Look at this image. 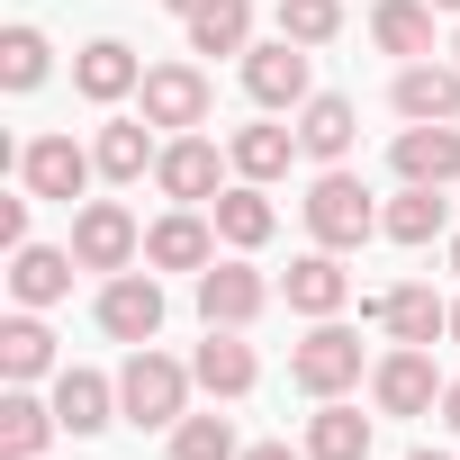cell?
<instances>
[{
    "mask_svg": "<svg viewBox=\"0 0 460 460\" xmlns=\"http://www.w3.org/2000/svg\"><path fill=\"white\" fill-rule=\"evenodd\" d=\"M190 388H199V370H181L172 352L136 343L127 370H118V415H127L136 433H172V424L190 415Z\"/></svg>",
    "mask_w": 460,
    "mask_h": 460,
    "instance_id": "obj_1",
    "label": "cell"
},
{
    "mask_svg": "<svg viewBox=\"0 0 460 460\" xmlns=\"http://www.w3.org/2000/svg\"><path fill=\"white\" fill-rule=\"evenodd\" d=\"M307 235H316L325 253H361V244L379 235L370 181H352L343 163H325V172H316V190H307Z\"/></svg>",
    "mask_w": 460,
    "mask_h": 460,
    "instance_id": "obj_2",
    "label": "cell"
},
{
    "mask_svg": "<svg viewBox=\"0 0 460 460\" xmlns=\"http://www.w3.org/2000/svg\"><path fill=\"white\" fill-rule=\"evenodd\" d=\"M289 388H307V397H343V388H361V334L334 325V316H316V334L289 352Z\"/></svg>",
    "mask_w": 460,
    "mask_h": 460,
    "instance_id": "obj_3",
    "label": "cell"
},
{
    "mask_svg": "<svg viewBox=\"0 0 460 460\" xmlns=\"http://www.w3.org/2000/svg\"><path fill=\"white\" fill-rule=\"evenodd\" d=\"M136 253H145V226L118 199H82L73 208V262L82 271H136Z\"/></svg>",
    "mask_w": 460,
    "mask_h": 460,
    "instance_id": "obj_4",
    "label": "cell"
},
{
    "mask_svg": "<svg viewBox=\"0 0 460 460\" xmlns=\"http://www.w3.org/2000/svg\"><path fill=\"white\" fill-rule=\"evenodd\" d=\"M442 370H433V352L424 343H397V352H379L370 361V397H379V415H433L442 406Z\"/></svg>",
    "mask_w": 460,
    "mask_h": 460,
    "instance_id": "obj_5",
    "label": "cell"
},
{
    "mask_svg": "<svg viewBox=\"0 0 460 460\" xmlns=\"http://www.w3.org/2000/svg\"><path fill=\"white\" fill-rule=\"evenodd\" d=\"M226 163H235V154H217V145L190 127V136H172V145H163V163H154V190H163L172 208H208V199L226 190Z\"/></svg>",
    "mask_w": 460,
    "mask_h": 460,
    "instance_id": "obj_6",
    "label": "cell"
},
{
    "mask_svg": "<svg viewBox=\"0 0 460 460\" xmlns=\"http://www.w3.org/2000/svg\"><path fill=\"white\" fill-rule=\"evenodd\" d=\"M136 100H145V127H172V136L208 127V109H217V91H208V73H199V64H154Z\"/></svg>",
    "mask_w": 460,
    "mask_h": 460,
    "instance_id": "obj_7",
    "label": "cell"
},
{
    "mask_svg": "<svg viewBox=\"0 0 460 460\" xmlns=\"http://www.w3.org/2000/svg\"><path fill=\"white\" fill-rule=\"evenodd\" d=\"M91 172H100V154L91 145H73V136H37V145H19V190H37V199H82L91 190Z\"/></svg>",
    "mask_w": 460,
    "mask_h": 460,
    "instance_id": "obj_8",
    "label": "cell"
},
{
    "mask_svg": "<svg viewBox=\"0 0 460 460\" xmlns=\"http://www.w3.org/2000/svg\"><path fill=\"white\" fill-rule=\"evenodd\" d=\"M100 334L109 343H154L163 334V280L154 271H109L100 280Z\"/></svg>",
    "mask_w": 460,
    "mask_h": 460,
    "instance_id": "obj_9",
    "label": "cell"
},
{
    "mask_svg": "<svg viewBox=\"0 0 460 460\" xmlns=\"http://www.w3.org/2000/svg\"><path fill=\"white\" fill-rule=\"evenodd\" d=\"M244 91H253V109H271V118L307 109V100H316V91H307V46H289V37L253 46V55H244Z\"/></svg>",
    "mask_w": 460,
    "mask_h": 460,
    "instance_id": "obj_10",
    "label": "cell"
},
{
    "mask_svg": "<svg viewBox=\"0 0 460 460\" xmlns=\"http://www.w3.org/2000/svg\"><path fill=\"white\" fill-rule=\"evenodd\" d=\"M208 217H217V244H235V253H262V244L280 235V208H271L262 181H226V190L208 199Z\"/></svg>",
    "mask_w": 460,
    "mask_h": 460,
    "instance_id": "obj_11",
    "label": "cell"
},
{
    "mask_svg": "<svg viewBox=\"0 0 460 460\" xmlns=\"http://www.w3.org/2000/svg\"><path fill=\"white\" fill-rule=\"evenodd\" d=\"M361 316H370V325H388V343H424V352H433V334H451V307H442V298H433L424 280L361 298Z\"/></svg>",
    "mask_w": 460,
    "mask_h": 460,
    "instance_id": "obj_12",
    "label": "cell"
},
{
    "mask_svg": "<svg viewBox=\"0 0 460 460\" xmlns=\"http://www.w3.org/2000/svg\"><path fill=\"white\" fill-rule=\"evenodd\" d=\"M388 100H397L406 127H460V64H433V55H424V64L397 73Z\"/></svg>",
    "mask_w": 460,
    "mask_h": 460,
    "instance_id": "obj_13",
    "label": "cell"
},
{
    "mask_svg": "<svg viewBox=\"0 0 460 460\" xmlns=\"http://www.w3.org/2000/svg\"><path fill=\"white\" fill-rule=\"evenodd\" d=\"M145 262H154V271H208V262H217V217H199V208L154 217V226H145Z\"/></svg>",
    "mask_w": 460,
    "mask_h": 460,
    "instance_id": "obj_14",
    "label": "cell"
},
{
    "mask_svg": "<svg viewBox=\"0 0 460 460\" xmlns=\"http://www.w3.org/2000/svg\"><path fill=\"white\" fill-rule=\"evenodd\" d=\"M262 307H271V280L253 262H208L199 271V316L208 325H253Z\"/></svg>",
    "mask_w": 460,
    "mask_h": 460,
    "instance_id": "obj_15",
    "label": "cell"
},
{
    "mask_svg": "<svg viewBox=\"0 0 460 460\" xmlns=\"http://www.w3.org/2000/svg\"><path fill=\"white\" fill-rule=\"evenodd\" d=\"M190 370H199V388H208V397H253V379H262V361H253L244 325H208V343L190 352Z\"/></svg>",
    "mask_w": 460,
    "mask_h": 460,
    "instance_id": "obj_16",
    "label": "cell"
},
{
    "mask_svg": "<svg viewBox=\"0 0 460 460\" xmlns=\"http://www.w3.org/2000/svg\"><path fill=\"white\" fill-rule=\"evenodd\" d=\"M388 163H397V181H415V190H451V181H460V127H406V136L388 145Z\"/></svg>",
    "mask_w": 460,
    "mask_h": 460,
    "instance_id": "obj_17",
    "label": "cell"
},
{
    "mask_svg": "<svg viewBox=\"0 0 460 460\" xmlns=\"http://www.w3.org/2000/svg\"><path fill=\"white\" fill-rule=\"evenodd\" d=\"M73 91L82 100H127V91H145V64H136V46H118V37H91L82 55H73Z\"/></svg>",
    "mask_w": 460,
    "mask_h": 460,
    "instance_id": "obj_18",
    "label": "cell"
},
{
    "mask_svg": "<svg viewBox=\"0 0 460 460\" xmlns=\"http://www.w3.org/2000/svg\"><path fill=\"white\" fill-rule=\"evenodd\" d=\"M73 244H19L10 253V298L19 307H55V298H73Z\"/></svg>",
    "mask_w": 460,
    "mask_h": 460,
    "instance_id": "obj_19",
    "label": "cell"
},
{
    "mask_svg": "<svg viewBox=\"0 0 460 460\" xmlns=\"http://www.w3.org/2000/svg\"><path fill=\"white\" fill-rule=\"evenodd\" d=\"M280 298L298 307V316H343V298H352V271L316 244V253H298L289 262V280H280Z\"/></svg>",
    "mask_w": 460,
    "mask_h": 460,
    "instance_id": "obj_20",
    "label": "cell"
},
{
    "mask_svg": "<svg viewBox=\"0 0 460 460\" xmlns=\"http://www.w3.org/2000/svg\"><path fill=\"white\" fill-rule=\"evenodd\" d=\"M352 136H361V118H352L343 91H316V100L298 109V154H307V163H343Z\"/></svg>",
    "mask_w": 460,
    "mask_h": 460,
    "instance_id": "obj_21",
    "label": "cell"
},
{
    "mask_svg": "<svg viewBox=\"0 0 460 460\" xmlns=\"http://www.w3.org/2000/svg\"><path fill=\"white\" fill-rule=\"evenodd\" d=\"M55 415H64L73 442H91V433L118 415V379H100V370H55Z\"/></svg>",
    "mask_w": 460,
    "mask_h": 460,
    "instance_id": "obj_22",
    "label": "cell"
},
{
    "mask_svg": "<svg viewBox=\"0 0 460 460\" xmlns=\"http://www.w3.org/2000/svg\"><path fill=\"white\" fill-rule=\"evenodd\" d=\"M64 433V415H55V397L37 406L28 388H10L0 397V460H46V442Z\"/></svg>",
    "mask_w": 460,
    "mask_h": 460,
    "instance_id": "obj_23",
    "label": "cell"
},
{
    "mask_svg": "<svg viewBox=\"0 0 460 460\" xmlns=\"http://www.w3.org/2000/svg\"><path fill=\"white\" fill-rule=\"evenodd\" d=\"M91 154H100V181H118V190H127V181H145V172L163 163V145H154V127H145V118H109Z\"/></svg>",
    "mask_w": 460,
    "mask_h": 460,
    "instance_id": "obj_24",
    "label": "cell"
},
{
    "mask_svg": "<svg viewBox=\"0 0 460 460\" xmlns=\"http://www.w3.org/2000/svg\"><path fill=\"white\" fill-rule=\"evenodd\" d=\"M307 460H370V415L343 397H316L307 415Z\"/></svg>",
    "mask_w": 460,
    "mask_h": 460,
    "instance_id": "obj_25",
    "label": "cell"
},
{
    "mask_svg": "<svg viewBox=\"0 0 460 460\" xmlns=\"http://www.w3.org/2000/svg\"><path fill=\"white\" fill-rule=\"evenodd\" d=\"M442 226H451V199L442 190H415V181L379 208V235L388 244H442Z\"/></svg>",
    "mask_w": 460,
    "mask_h": 460,
    "instance_id": "obj_26",
    "label": "cell"
},
{
    "mask_svg": "<svg viewBox=\"0 0 460 460\" xmlns=\"http://www.w3.org/2000/svg\"><path fill=\"white\" fill-rule=\"evenodd\" d=\"M433 0H379L370 10V37H379V55H406V64H424L433 55Z\"/></svg>",
    "mask_w": 460,
    "mask_h": 460,
    "instance_id": "obj_27",
    "label": "cell"
},
{
    "mask_svg": "<svg viewBox=\"0 0 460 460\" xmlns=\"http://www.w3.org/2000/svg\"><path fill=\"white\" fill-rule=\"evenodd\" d=\"M46 370H55V334L37 325V307H19L10 325H0V379L28 388V379H46Z\"/></svg>",
    "mask_w": 460,
    "mask_h": 460,
    "instance_id": "obj_28",
    "label": "cell"
},
{
    "mask_svg": "<svg viewBox=\"0 0 460 460\" xmlns=\"http://www.w3.org/2000/svg\"><path fill=\"white\" fill-rule=\"evenodd\" d=\"M190 28V55H253V0H208Z\"/></svg>",
    "mask_w": 460,
    "mask_h": 460,
    "instance_id": "obj_29",
    "label": "cell"
},
{
    "mask_svg": "<svg viewBox=\"0 0 460 460\" xmlns=\"http://www.w3.org/2000/svg\"><path fill=\"white\" fill-rule=\"evenodd\" d=\"M226 154H235V181H262V190H271V181L298 163V127H235Z\"/></svg>",
    "mask_w": 460,
    "mask_h": 460,
    "instance_id": "obj_30",
    "label": "cell"
},
{
    "mask_svg": "<svg viewBox=\"0 0 460 460\" xmlns=\"http://www.w3.org/2000/svg\"><path fill=\"white\" fill-rule=\"evenodd\" d=\"M46 64H55V46H46V28H0V91H37L46 82Z\"/></svg>",
    "mask_w": 460,
    "mask_h": 460,
    "instance_id": "obj_31",
    "label": "cell"
},
{
    "mask_svg": "<svg viewBox=\"0 0 460 460\" xmlns=\"http://www.w3.org/2000/svg\"><path fill=\"white\" fill-rule=\"evenodd\" d=\"M280 37L307 46V55L334 46V37H343V0H280Z\"/></svg>",
    "mask_w": 460,
    "mask_h": 460,
    "instance_id": "obj_32",
    "label": "cell"
},
{
    "mask_svg": "<svg viewBox=\"0 0 460 460\" xmlns=\"http://www.w3.org/2000/svg\"><path fill=\"white\" fill-rule=\"evenodd\" d=\"M172 460H244V451H235V424L226 415H181L172 424Z\"/></svg>",
    "mask_w": 460,
    "mask_h": 460,
    "instance_id": "obj_33",
    "label": "cell"
},
{
    "mask_svg": "<svg viewBox=\"0 0 460 460\" xmlns=\"http://www.w3.org/2000/svg\"><path fill=\"white\" fill-rule=\"evenodd\" d=\"M28 199H37V190H19V199H0V244H10V253L28 244Z\"/></svg>",
    "mask_w": 460,
    "mask_h": 460,
    "instance_id": "obj_34",
    "label": "cell"
},
{
    "mask_svg": "<svg viewBox=\"0 0 460 460\" xmlns=\"http://www.w3.org/2000/svg\"><path fill=\"white\" fill-rule=\"evenodd\" d=\"M244 460H307V442H253Z\"/></svg>",
    "mask_w": 460,
    "mask_h": 460,
    "instance_id": "obj_35",
    "label": "cell"
},
{
    "mask_svg": "<svg viewBox=\"0 0 460 460\" xmlns=\"http://www.w3.org/2000/svg\"><path fill=\"white\" fill-rule=\"evenodd\" d=\"M433 415H442V424H451V433H460V379H451V388H442V406H433Z\"/></svg>",
    "mask_w": 460,
    "mask_h": 460,
    "instance_id": "obj_36",
    "label": "cell"
},
{
    "mask_svg": "<svg viewBox=\"0 0 460 460\" xmlns=\"http://www.w3.org/2000/svg\"><path fill=\"white\" fill-rule=\"evenodd\" d=\"M163 10H172V19H199V10H208V0H163Z\"/></svg>",
    "mask_w": 460,
    "mask_h": 460,
    "instance_id": "obj_37",
    "label": "cell"
},
{
    "mask_svg": "<svg viewBox=\"0 0 460 460\" xmlns=\"http://www.w3.org/2000/svg\"><path fill=\"white\" fill-rule=\"evenodd\" d=\"M451 343H460V298H451Z\"/></svg>",
    "mask_w": 460,
    "mask_h": 460,
    "instance_id": "obj_38",
    "label": "cell"
},
{
    "mask_svg": "<svg viewBox=\"0 0 460 460\" xmlns=\"http://www.w3.org/2000/svg\"><path fill=\"white\" fill-rule=\"evenodd\" d=\"M433 10H451V19H460V0H433Z\"/></svg>",
    "mask_w": 460,
    "mask_h": 460,
    "instance_id": "obj_39",
    "label": "cell"
},
{
    "mask_svg": "<svg viewBox=\"0 0 460 460\" xmlns=\"http://www.w3.org/2000/svg\"><path fill=\"white\" fill-rule=\"evenodd\" d=\"M451 271H460V235H451Z\"/></svg>",
    "mask_w": 460,
    "mask_h": 460,
    "instance_id": "obj_40",
    "label": "cell"
},
{
    "mask_svg": "<svg viewBox=\"0 0 460 460\" xmlns=\"http://www.w3.org/2000/svg\"><path fill=\"white\" fill-rule=\"evenodd\" d=\"M406 460H442V451H406Z\"/></svg>",
    "mask_w": 460,
    "mask_h": 460,
    "instance_id": "obj_41",
    "label": "cell"
},
{
    "mask_svg": "<svg viewBox=\"0 0 460 460\" xmlns=\"http://www.w3.org/2000/svg\"><path fill=\"white\" fill-rule=\"evenodd\" d=\"M451 55H460V37H451Z\"/></svg>",
    "mask_w": 460,
    "mask_h": 460,
    "instance_id": "obj_42",
    "label": "cell"
}]
</instances>
